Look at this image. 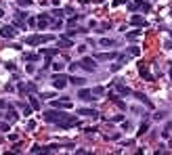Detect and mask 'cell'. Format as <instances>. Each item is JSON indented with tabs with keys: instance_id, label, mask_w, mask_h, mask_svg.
I'll return each instance as SVG.
<instances>
[{
	"instance_id": "obj_30",
	"label": "cell",
	"mask_w": 172,
	"mask_h": 155,
	"mask_svg": "<svg viewBox=\"0 0 172 155\" xmlns=\"http://www.w3.org/2000/svg\"><path fill=\"white\" fill-rule=\"evenodd\" d=\"M59 147L57 145H48V147H42V153H55Z\"/></svg>"
},
{
	"instance_id": "obj_4",
	"label": "cell",
	"mask_w": 172,
	"mask_h": 155,
	"mask_svg": "<svg viewBox=\"0 0 172 155\" xmlns=\"http://www.w3.org/2000/svg\"><path fill=\"white\" fill-rule=\"evenodd\" d=\"M0 36L4 38V40H13V38L17 36V27L15 25H2L0 27Z\"/></svg>"
},
{
	"instance_id": "obj_7",
	"label": "cell",
	"mask_w": 172,
	"mask_h": 155,
	"mask_svg": "<svg viewBox=\"0 0 172 155\" xmlns=\"http://www.w3.org/2000/svg\"><path fill=\"white\" fill-rule=\"evenodd\" d=\"M78 124H80V119L76 118V115H67L63 122H59L57 126L59 128H71V126H78Z\"/></svg>"
},
{
	"instance_id": "obj_16",
	"label": "cell",
	"mask_w": 172,
	"mask_h": 155,
	"mask_svg": "<svg viewBox=\"0 0 172 155\" xmlns=\"http://www.w3.org/2000/svg\"><path fill=\"white\" fill-rule=\"evenodd\" d=\"M115 90L120 92V96H128V95H134L130 88H126V86H122V84H115Z\"/></svg>"
},
{
	"instance_id": "obj_8",
	"label": "cell",
	"mask_w": 172,
	"mask_h": 155,
	"mask_svg": "<svg viewBox=\"0 0 172 155\" xmlns=\"http://www.w3.org/2000/svg\"><path fill=\"white\" fill-rule=\"evenodd\" d=\"M32 92H36V82L19 84V95H32Z\"/></svg>"
},
{
	"instance_id": "obj_14",
	"label": "cell",
	"mask_w": 172,
	"mask_h": 155,
	"mask_svg": "<svg viewBox=\"0 0 172 155\" xmlns=\"http://www.w3.org/2000/svg\"><path fill=\"white\" fill-rule=\"evenodd\" d=\"M78 115H84V118H97V115H99V113H97V111H94V109H78Z\"/></svg>"
},
{
	"instance_id": "obj_11",
	"label": "cell",
	"mask_w": 172,
	"mask_h": 155,
	"mask_svg": "<svg viewBox=\"0 0 172 155\" xmlns=\"http://www.w3.org/2000/svg\"><path fill=\"white\" fill-rule=\"evenodd\" d=\"M94 59L97 61H114V59H118V52H97L94 55Z\"/></svg>"
},
{
	"instance_id": "obj_24",
	"label": "cell",
	"mask_w": 172,
	"mask_h": 155,
	"mask_svg": "<svg viewBox=\"0 0 172 155\" xmlns=\"http://www.w3.org/2000/svg\"><path fill=\"white\" fill-rule=\"evenodd\" d=\"M170 134H172V122H168V124L164 126V132H162V136H164V138H168Z\"/></svg>"
},
{
	"instance_id": "obj_27",
	"label": "cell",
	"mask_w": 172,
	"mask_h": 155,
	"mask_svg": "<svg viewBox=\"0 0 172 155\" xmlns=\"http://www.w3.org/2000/svg\"><path fill=\"white\" fill-rule=\"evenodd\" d=\"M50 25H53V29H61V27H63V21H61L59 17L53 21V17H50Z\"/></svg>"
},
{
	"instance_id": "obj_18",
	"label": "cell",
	"mask_w": 172,
	"mask_h": 155,
	"mask_svg": "<svg viewBox=\"0 0 172 155\" xmlns=\"http://www.w3.org/2000/svg\"><path fill=\"white\" fill-rule=\"evenodd\" d=\"M134 96H137L138 101L143 103V105H147V107H153V103H151L149 99H147V95H143V92H134Z\"/></svg>"
},
{
	"instance_id": "obj_29",
	"label": "cell",
	"mask_w": 172,
	"mask_h": 155,
	"mask_svg": "<svg viewBox=\"0 0 172 155\" xmlns=\"http://www.w3.org/2000/svg\"><path fill=\"white\" fill-rule=\"evenodd\" d=\"M128 55H130V57H138V55H141V48L138 46H130L128 48Z\"/></svg>"
},
{
	"instance_id": "obj_51",
	"label": "cell",
	"mask_w": 172,
	"mask_h": 155,
	"mask_svg": "<svg viewBox=\"0 0 172 155\" xmlns=\"http://www.w3.org/2000/svg\"><path fill=\"white\" fill-rule=\"evenodd\" d=\"M170 38H172V32H170Z\"/></svg>"
},
{
	"instance_id": "obj_50",
	"label": "cell",
	"mask_w": 172,
	"mask_h": 155,
	"mask_svg": "<svg viewBox=\"0 0 172 155\" xmlns=\"http://www.w3.org/2000/svg\"><path fill=\"white\" fill-rule=\"evenodd\" d=\"M0 17H4V11H0Z\"/></svg>"
},
{
	"instance_id": "obj_9",
	"label": "cell",
	"mask_w": 172,
	"mask_h": 155,
	"mask_svg": "<svg viewBox=\"0 0 172 155\" xmlns=\"http://www.w3.org/2000/svg\"><path fill=\"white\" fill-rule=\"evenodd\" d=\"M78 99H82V101H86V103H90V101H94V95H92V90H88V88H82L78 90Z\"/></svg>"
},
{
	"instance_id": "obj_2",
	"label": "cell",
	"mask_w": 172,
	"mask_h": 155,
	"mask_svg": "<svg viewBox=\"0 0 172 155\" xmlns=\"http://www.w3.org/2000/svg\"><path fill=\"white\" fill-rule=\"evenodd\" d=\"M67 115L69 113H61V111H57V109L53 107V109H48V111L44 113V119L48 122V124H59V122H63Z\"/></svg>"
},
{
	"instance_id": "obj_17",
	"label": "cell",
	"mask_w": 172,
	"mask_h": 155,
	"mask_svg": "<svg viewBox=\"0 0 172 155\" xmlns=\"http://www.w3.org/2000/svg\"><path fill=\"white\" fill-rule=\"evenodd\" d=\"M69 84H74V86H84V84H86V80H84V78H80V76H69Z\"/></svg>"
},
{
	"instance_id": "obj_34",
	"label": "cell",
	"mask_w": 172,
	"mask_h": 155,
	"mask_svg": "<svg viewBox=\"0 0 172 155\" xmlns=\"http://www.w3.org/2000/svg\"><path fill=\"white\" fill-rule=\"evenodd\" d=\"M15 17H17L19 21H25V19H27V13H23V11H17V15H15Z\"/></svg>"
},
{
	"instance_id": "obj_38",
	"label": "cell",
	"mask_w": 172,
	"mask_h": 155,
	"mask_svg": "<svg viewBox=\"0 0 172 155\" xmlns=\"http://www.w3.org/2000/svg\"><path fill=\"white\" fill-rule=\"evenodd\" d=\"M19 6H32V0H17Z\"/></svg>"
},
{
	"instance_id": "obj_37",
	"label": "cell",
	"mask_w": 172,
	"mask_h": 155,
	"mask_svg": "<svg viewBox=\"0 0 172 155\" xmlns=\"http://www.w3.org/2000/svg\"><path fill=\"white\" fill-rule=\"evenodd\" d=\"M9 128H11L9 122H0V130H2V132H9Z\"/></svg>"
},
{
	"instance_id": "obj_22",
	"label": "cell",
	"mask_w": 172,
	"mask_h": 155,
	"mask_svg": "<svg viewBox=\"0 0 172 155\" xmlns=\"http://www.w3.org/2000/svg\"><path fill=\"white\" fill-rule=\"evenodd\" d=\"M99 44H101V46H115V40H109V38H101V40H99Z\"/></svg>"
},
{
	"instance_id": "obj_41",
	"label": "cell",
	"mask_w": 172,
	"mask_h": 155,
	"mask_svg": "<svg viewBox=\"0 0 172 155\" xmlns=\"http://www.w3.org/2000/svg\"><path fill=\"white\" fill-rule=\"evenodd\" d=\"M149 9H151V6L147 4V2H143V4H141V11H143V13H149Z\"/></svg>"
},
{
	"instance_id": "obj_20",
	"label": "cell",
	"mask_w": 172,
	"mask_h": 155,
	"mask_svg": "<svg viewBox=\"0 0 172 155\" xmlns=\"http://www.w3.org/2000/svg\"><path fill=\"white\" fill-rule=\"evenodd\" d=\"M71 46H74L71 38H63V36H61V42H59V48H71Z\"/></svg>"
},
{
	"instance_id": "obj_25",
	"label": "cell",
	"mask_w": 172,
	"mask_h": 155,
	"mask_svg": "<svg viewBox=\"0 0 172 155\" xmlns=\"http://www.w3.org/2000/svg\"><path fill=\"white\" fill-rule=\"evenodd\" d=\"M23 61H38V52H23Z\"/></svg>"
},
{
	"instance_id": "obj_32",
	"label": "cell",
	"mask_w": 172,
	"mask_h": 155,
	"mask_svg": "<svg viewBox=\"0 0 172 155\" xmlns=\"http://www.w3.org/2000/svg\"><path fill=\"white\" fill-rule=\"evenodd\" d=\"M147 130H149V124H147V122H143V124L138 126V132H137V134H145Z\"/></svg>"
},
{
	"instance_id": "obj_21",
	"label": "cell",
	"mask_w": 172,
	"mask_h": 155,
	"mask_svg": "<svg viewBox=\"0 0 172 155\" xmlns=\"http://www.w3.org/2000/svg\"><path fill=\"white\" fill-rule=\"evenodd\" d=\"M82 32H86V29H67V32H65V34H63V38H74L76 36V34H82Z\"/></svg>"
},
{
	"instance_id": "obj_42",
	"label": "cell",
	"mask_w": 172,
	"mask_h": 155,
	"mask_svg": "<svg viewBox=\"0 0 172 155\" xmlns=\"http://www.w3.org/2000/svg\"><path fill=\"white\" fill-rule=\"evenodd\" d=\"M34 128H36V122H34V119H32V122H27V130H34Z\"/></svg>"
},
{
	"instance_id": "obj_40",
	"label": "cell",
	"mask_w": 172,
	"mask_h": 155,
	"mask_svg": "<svg viewBox=\"0 0 172 155\" xmlns=\"http://www.w3.org/2000/svg\"><path fill=\"white\" fill-rule=\"evenodd\" d=\"M30 151H32V153H42V147H38V145H34V147H32V149H30Z\"/></svg>"
},
{
	"instance_id": "obj_52",
	"label": "cell",
	"mask_w": 172,
	"mask_h": 155,
	"mask_svg": "<svg viewBox=\"0 0 172 155\" xmlns=\"http://www.w3.org/2000/svg\"><path fill=\"white\" fill-rule=\"evenodd\" d=\"M0 118H2V115H0Z\"/></svg>"
},
{
	"instance_id": "obj_46",
	"label": "cell",
	"mask_w": 172,
	"mask_h": 155,
	"mask_svg": "<svg viewBox=\"0 0 172 155\" xmlns=\"http://www.w3.org/2000/svg\"><path fill=\"white\" fill-rule=\"evenodd\" d=\"M164 48H168V50H172V42H166V44H164Z\"/></svg>"
},
{
	"instance_id": "obj_48",
	"label": "cell",
	"mask_w": 172,
	"mask_h": 155,
	"mask_svg": "<svg viewBox=\"0 0 172 155\" xmlns=\"http://www.w3.org/2000/svg\"><path fill=\"white\" fill-rule=\"evenodd\" d=\"M168 76H170V80H172V63H170V67H168Z\"/></svg>"
},
{
	"instance_id": "obj_23",
	"label": "cell",
	"mask_w": 172,
	"mask_h": 155,
	"mask_svg": "<svg viewBox=\"0 0 172 155\" xmlns=\"http://www.w3.org/2000/svg\"><path fill=\"white\" fill-rule=\"evenodd\" d=\"M84 17V15H74V17H69V21H67V27H71V25H76V23H80V19Z\"/></svg>"
},
{
	"instance_id": "obj_3",
	"label": "cell",
	"mask_w": 172,
	"mask_h": 155,
	"mask_svg": "<svg viewBox=\"0 0 172 155\" xmlns=\"http://www.w3.org/2000/svg\"><path fill=\"white\" fill-rule=\"evenodd\" d=\"M69 82V76H65V73H61V72H55V76H53V88H57V90H63L65 86H67Z\"/></svg>"
},
{
	"instance_id": "obj_44",
	"label": "cell",
	"mask_w": 172,
	"mask_h": 155,
	"mask_svg": "<svg viewBox=\"0 0 172 155\" xmlns=\"http://www.w3.org/2000/svg\"><path fill=\"white\" fill-rule=\"evenodd\" d=\"M25 72H27V73H34L36 67H34V65H27V67H25Z\"/></svg>"
},
{
	"instance_id": "obj_45",
	"label": "cell",
	"mask_w": 172,
	"mask_h": 155,
	"mask_svg": "<svg viewBox=\"0 0 172 155\" xmlns=\"http://www.w3.org/2000/svg\"><path fill=\"white\" fill-rule=\"evenodd\" d=\"M122 119H124V115H114V118H111V122H122Z\"/></svg>"
},
{
	"instance_id": "obj_12",
	"label": "cell",
	"mask_w": 172,
	"mask_h": 155,
	"mask_svg": "<svg viewBox=\"0 0 172 155\" xmlns=\"http://www.w3.org/2000/svg\"><path fill=\"white\" fill-rule=\"evenodd\" d=\"M138 73L145 78V80H149V82H153V76H151L149 72H147V63H138Z\"/></svg>"
},
{
	"instance_id": "obj_31",
	"label": "cell",
	"mask_w": 172,
	"mask_h": 155,
	"mask_svg": "<svg viewBox=\"0 0 172 155\" xmlns=\"http://www.w3.org/2000/svg\"><path fill=\"white\" fill-rule=\"evenodd\" d=\"M30 105H32V109H40V101L36 96H30Z\"/></svg>"
},
{
	"instance_id": "obj_15",
	"label": "cell",
	"mask_w": 172,
	"mask_h": 155,
	"mask_svg": "<svg viewBox=\"0 0 172 155\" xmlns=\"http://www.w3.org/2000/svg\"><path fill=\"white\" fill-rule=\"evenodd\" d=\"M46 55V65H50V57H55V55H59V48H46V50H42Z\"/></svg>"
},
{
	"instance_id": "obj_53",
	"label": "cell",
	"mask_w": 172,
	"mask_h": 155,
	"mask_svg": "<svg viewBox=\"0 0 172 155\" xmlns=\"http://www.w3.org/2000/svg\"><path fill=\"white\" fill-rule=\"evenodd\" d=\"M170 15H172V13H170Z\"/></svg>"
},
{
	"instance_id": "obj_36",
	"label": "cell",
	"mask_w": 172,
	"mask_h": 155,
	"mask_svg": "<svg viewBox=\"0 0 172 155\" xmlns=\"http://www.w3.org/2000/svg\"><path fill=\"white\" fill-rule=\"evenodd\" d=\"M92 95H94V96H99V95H105L103 86H97V88H94V90H92Z\"/></svg>"
},
{
	"instance_id": "obj_47",
	"label": "cell",
	"mask_w": 172,
	"mask_h": 155,
	"mask_svg": "<svg viewBox=\"0 0 172 155\" xmlns=\"http://www.w3.org/2000/svg\"><path fill=\"white\" fill-rule=\"evenodd\" d=\"M134 4H137V9H141V4H143V0H134Z\"/></svg>"
},
{
	"instance_id": "obj_10",
	"label": "cell",
	"mask_w": 172,
	"mask_h": 155,
	"mask_svg": "<svg viewBox=\"0 0 172 155\" xmlns=\"http://www.w3.org/2000/svg\"><path fill=\"white\" fill-rule=\"evenodd\" d=\"M36 25H38L40 29H46V27L50 25V15H38V17H36Z\"/></svg>"
},
{
	"instance_id": "obj_26",
	"label": "cell",
	"mask_w": 172,
	"mask_h": 155,
	"mask_svg": "<svg viewBox=\"0 0 172 155\" xmlns=\"http://www.w3.org/2000/svg\"><path fill=\"white\" fill-rule=\"evenodd\" d=\"M6 119H9V122H17V119H19L17 111H15V109H9V113H6Z\"/></svg>"
},
{
	"instance_id": "obj_39",
	"label": "cell",
	"mask_w": 172,
	"mask_h": 155,
	"mask_svg": "<svg viewBox=\"0 0 172 155\" xmlns=\"http://www.w3.org/2000/svg\"><path fill=\"white\" fill-rule=\"evenodd\" d=\"M50 17H59V19H61V17H63V11H61V9H55V11H53V15H50Z\"/></svg>"
},
{
	"instance_id": "obj_28",
	"label": "cell",
	"mask_w": 172,
	"mask_h": 155,
	"mask_svg": "<svg viewBox=\"0 0 172 155\" xmlns=\"http://www.w3.org/2000/svg\"><path fill=\"white\" fill-rule=\"evenodd\" d=\"M138 38V32H126V40L128 42H137Z\"/></svg>"
},
{
	"instance_id": "obj_5",
	"label": "cell",
	"mask_w": 172,
	"mask_h": 155,
	"mask_svg": "<svg viewBox=\"0 0 172 155\" xmlns=\"http://www.w3.org/2000/svg\"><path fill=\"white\" fill-rule=\"evenodd\" d=\"M80 67L84 72H97V59H90V57H84L80 61Z\"/></svg>"
},
{
	"instance_id": "obj_1",
	"label": "cell",
	"mask_w": 172,
	"mask_h": 155,
	"mask_svg": "<svg viewBox=\"0 0 172 155\" xmlns=\"http://www.w3.org/2000/svg\"><path fill=\"white\" fill-rule=\"evenodd\" d=\"M53 36H48V34H32V36L25 38V44H30V46H40V44H46V42H50Z\"/></svg>"
},
{
	"instance_id": "obj_43",
	"label": "cell",
	"mask_w": 172,
	"mask_h": 155,
	"mask_svg": "<svg viewBox=\"0 0 172 155\" xmlns=\"http://www.w3.org/2000/svg\"><path fill=\"white\" fill-rule=\"evenodd\" d=\"M128 0H114V6H120V4H126Z\"/></svg>"
},
{
	"instance_id": "obj_35",
	"label": "cell",
	"mask_w": 172,
	"mask_h": 155,
	"mask_svg": "<svg viewBox=\"0 0 172 155\" xmlns=\"http://www.w3.org/2000/svg\"><path fill=\"white\" fill-rule=\"evenodd\" d=\"M63 63H53V72H63Z\"/></svg>"
},
{
	"instance_id": "obj_33",
	"label": "cell",
	"mask_w": 172,
	"mask_h": 155,
	"mask_svg": "<svg viewBox=\"0 0 172 155\" xmlns=\"http://www.w3.org/2000/svg\"><path fill=\"white\" fill-rule=\"evenodd\" d=\"M19 107H21V111L25 113V115H30V113H32V107H30V105H25V103H19Z\"/></svg>"
},
{
	"instance_id": "obj_49",
	"label": "cell",
	"mask_w": 172,
	"mask_h": 155,
	"mask_svg": "<svg viewBox=\"0 0 172 155\" xmlns=\"http://www.w3.org/2000/svg\"><path fill=\"white\" fill-rule=\"evenodd\" d=\"M2 107H6V101H0V109Z\"/></svg>"
},
{
	"instance_id": "obj_13",
	"label": "cell",
	"mask_w": 172,
	"mask_h": 155,
	"mask_svg": "<svg viewBox=\"0 0 172 155\" xmlns=\"http://www.w3.org/2000/svg\"><path fill=\"white\" fill-rule=\"evenodd\" d=\"M130 23L134 25V27H145V25H147V21H145L141 15H132V17H130Z\"/></svg>"
},
{
	"instance_id": "obj_19",
	"label": "cell",
	"mask_w": 172,
	"mask_h": 155,
	"mask_svg": "<svg viewBox=\"0 0 172 155\" xmlns=\"http://www.w3.org/2000/svg\"><path fill=\"white\" fill-rule=\"evenodd\" d=\"M109 99H111V101H114V103H115L120 109H126V103H124V101H122L118 95H114V92H111V95H109Z\"/></svg>"
},
{
	"instance_id": "obj_6",
	"label": "cell",
	"mask_w": 172,
	"mask_h": 155,
	"mask_svg": "<svg viewBox=\"0 0 172 155\" xmlns=\"http://www.w3.org/2000/svg\"><path fill=\"white\" fill-rule=\"evenodd\" d=\"M50 105L55 109H71V103H69V99H50Z\"/></svg>"
}]
</instances>
